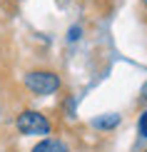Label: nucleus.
Listing matches in <instances>:
<instances>
[{
  "mask_svg": "<svg viewBox=\"0 0 147 152\" xmlns=\"http://www.w3.org/2000/svg\"><path fill=\"white\" fill-rule=\"evenodd\" d=\"M25 87L33 95H53L60 90V75L53 70H30L25 75Z\"/></svg>",
  "mask_w": 147,
  "mask_h": 152,
  "instance_id": "nucleus-1",
  "label": "nucleus"
},
{
  "mask_svg": "<svg viewBox=\"0 0 147 152\" xmlns=\"http://www.w3.org/2000/svg\"><path fill=\"white\" fill-rule=\"evenodd\" d=\"M15 127H18V132H20V135H50L53 125H50V120L42 115V112L25 110V112H20V115H18Z\"/></svg>",
  "mask_w": 147,
  "mask_h": 152,
  "instance_id": "nucleus-2",
  "label": "nucleus"
},
{
  "mask_svg": "<svg viewBox=\"0 0 147 152\" xmlns=\"http://www.w3.org/2000/svg\"><path fill=\"white\" fill-rule=\"evenodd\" d=\"M30 152H70V150L65 147V142H60V140H40Z\"/></svg>",
  "mask_w": 147,
  "mask_h": 152,
  "instance_id": "nucleus-3",
  "label": "nucleus"
},
{
  "mask_svg": "<svg viewBox=\"0 0 147 152\" xmlns=\"http://www.w3.org/2000/svg\"><path fill=\"white\" fill-rule=\"evenodd\" d=\"M117 122H120V117H117V115H110V117H100V120H95L92 125H95V127H105V130H107V127H115Z\"/></svg>",
  "mask_w": 147,
  "mask_h": 152,
  "instance_id": "nucleus-4",
  "label": "nucleus"
},
{
  "mask_svg": "<svg viewBox=\"0 0 147 152\" xmlns=\"http://www.w3.org/2000/svg\"><path fill=\"white\" fill-rule=\"evenodd\" d=\"M137 130H140V137H147V110L140 115V122H137Z\"/></svg>",
  "mask_w": 147,
  "mask_h": 152,
  "instance_id": "nucleus-5",
  "label": "nucleus"
},
{
  "mask_svg": "<svg viewBox=\"0 0 147 152\" xmlns=\"http://www.w3.org/2000/svg\"><path fill=\"white\" fill-rule=\"evenodd\" d=\"M78 37H80V28H72L67 33V40H78Z\"/></svg>",
  "mask_w": 147,
  "mask_h": 152,
  "instance_id": "nucleus-6",
  "label": "nucleus"
},
{
  "mask_svg": "<svg viewBox=\"0 0 147 152\" xmlns=\"http://www.w3.org/2000/svg\"><path fill=\"white\" fill-rule=\"evenodd\" d=\"M142 97H145V100H147V85H145V87H142Z\"/></svg>",
  "mask_w": 147,
  "mask_h": 152,
  "instance_id": "nucleus-7",
  "label": "nucleus"
},
{
  "mask_svg": "<svg viewBox=\"0 0 147 152\" xmlns=\"http://www.w3.org/2000/svg\"><path fill=\"white\" fill-rule=\"evenodd\" d=\"M142 3H145V5H147V0H142Z\"/></svg>",
  "mask_w": 147,
  "mask_h": 152,
  "instance_id": "nucleus-8",
  "label": "nucleus"
}]
</instances>
